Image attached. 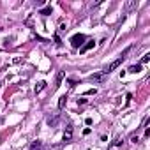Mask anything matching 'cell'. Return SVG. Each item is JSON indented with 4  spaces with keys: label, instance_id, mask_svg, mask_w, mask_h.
Wrapping results in <instances>:
<instances>
[{
    "label": "cell",
    "instance_id": "1",
    "mask_svg": "<svg viewBox=\"0 0 150 150\" xmlns=\"http://www.w3.org/2000/svg\"><path fill=\"white\" fill-rule=\"evenodd\" d=\"M131 50H132V46H127V48H125V50H124V51L118 55V58H117V60H113V62H111V64H110V65H108L104 71H103V74H108V72L115 71V69H117V67H118V65H120V64H122L125 58H127V55H129V51H131Z\"/></svg>",
    "mask_w": 150,
    "mask_h": 150
},
{
    "label": "cell",
    "instance_id": "2",
    "mask_svg": "<svg viewBox=\"0 0 150 150\" xmlns=\"http://www.w3.org/2000/svg\"><path fill=\"white\" fill-rule=\"evenodd\" d=\"M85 41H87V37L83 35V34H74L72 37H71V46L72 48H81L83 44H85Z\"/></svg>",
    "mask_w": 150,
    "mask_h": 150
},
{
    "label": "cell",
    "instance_id": "3",
    "mask_svg": "<svg viewBox=\"0 0 150 150\" xmlns=\"http://www.w3.org/2000/svg\"><path fill=\"white\" fill-rule=\"evenodd\" d=\"M72 139V124H67L65 132H64V143H69Z\"/></svg>",
    "mask_w": 150,
    "mask_h": 150
},
{
    "label": "cell",
    "instance_id": "4",
    "mask_svg": "<svg viewBox=\"0 0 150 150\" xmlns=\"http://www.w3.org/2000/svg\"><path fill=\"white\" fill-rule=\"evenodd\" d=\"M30 150H44V145H42V141H41V139H35V141H32V143H30Z\"/></svg>",
    "mask_w": 150,
    "mask_h": 150
},
{
    "label": "cell",
    "instance_id": "5",
    "mask_svg": "<svg viewBox=\"0 0 150 150\" xmlns=\"http://www.w3.org/2000/svg\"><path fill=\"white\" fill-rule=\"evenodd\" d=\"M94 46H96V42H94V41H88V42H85V44L80 48V53H87V51H88V50H92Z\"/></svg>",
    "mask_w": 150,
    "mask_h": 150
},
{
    "label": "cell",
    "instance_id": "6",
    "mask_svg": "<svg viewBox=\"0 0 150 150\" xmlns=\"http://www.w3.org/2000/svg\"><path fill=\"white\" fill-rule=\"evenodd\" d=\"M127 71H129V72H132V74H136V72H141V71H143V67H141V64H136V65H131Z\"/></svg>",
    "mask_w": 150,
    "mask_h": 150
},
{
    "label": "cell",
    "instance_id": "7",
    "mask_svg": "<svg viewBox=\"0 0 150 150\" xmlns=\"http://www.w3.org/2000/svg\"><path fill=\"white\" fill-rule=\"evenodd\" d=\"M90 80L92 81H103L104 80V74L103 72H96V74H92V76H90Z\"/></svg>",
    "mask_w": 150,
    "mask_h": 150
},
{
    "label": "cell",
    "instance_id": "8",
    "mask_svg": "<svg viewBox=\"0 0 150 150\" xmlns=\"http://www.w3.org/2000/svg\"><path fill=\"white\" fill-rule=\"evenodd\" d=\"M44 87H46V81H39V83H37V85L34 87V90H35V94H39V92H41V90H42Z\"/></svg>",
    "mask_w": 150,
    "mask_h": 150
},
{
    "label": "cell",
    "instance_id": "9",
    "mask_svg": "<svg viewBox=\"0 0 150 150\" xmlns=\"http://www.w3.org/2000/svg\"><path fill=\"white\" fill-rule=\"evenodd\" d=\"M65 103H67V96H62V97H60V101H58V110H64Z\"/></svg>",
    "mask_w": 150,
    "mask_h": 150
},
{
    "label": "cell",
    "instance_id": "10",
    "mask_svg": "<svg viewBox=\"0 0 150 150\" xmlns=\"http://www.w3.org/2000/svg\"><path fill=\"white\" fill-rule=\"evenodd\" d=\"M64 76H65L64 72H58V74H57V81H55V87H60V81L64 80Z\"/></svg>",
    "mask_w": 150,
    "mask_h": 150
},
{
    "label": "cell",
    "instance_id": "11",
    "mask_svg": "<svg viewBox=\"0 0 150 150\" xmlns=\"http://www.w3.org/2000/svg\"><path fill=\"white\" fill-rule=\"evenodd\" d=\"M51 11H53V9H51V6H50V7H44L42 11H39V14H42V16H48V14H51Z\"/></svg>",
    "mask_w": 150,
    "mask_h": 150
},
{
    "label": "cell",
    "instance_id": "12",
    "mask_svg": "<svg viewBox=\"0 0 150 150\" xmlns=\"http://www.w3.org/2000/svg\"><path fill=\"white\" fill-rule=\"evenodd\" d=\"M148 60H150V53H145V55H143V58H141V64H146Z\"/></svg>",
    "mask_w": 150,
    "mask_h": 150
},
{
    "label": "cell",
    "instance_id": "13",
    "mask_svg": "<svg viewBox=\"0 0 150 150\" xmlns=\"http://www.w3.org/2000/svg\"><path fill=\"white\" fill-rule=\"evenodd\" d=\"M57 122H58V117H55V118H48V124H50V125H57Z\"/></svg>",
    "mask_w": 150,
    "mask_h": 150
},
{
    "label": "cell",
    "instance_id": "14",
    "mask_svg": "<svg viewBox=\"0 0 150 150\" xmlns=\"http://www.w3.org/2000/svg\"><path fill=\"white\" fill-rule=\"evenodd\" d=\"M96 92H97L96 88H90V90H87V92H85V96H96Z\"/></svg>",
    "mask_w": 150,
    "mask_h": 150
},
{
    "label": "cell",
    "instance_id": "15",
    "mask_svg": "<svg viewBox=\"0 0 150 150\" xmlns=\"http://www.w3.org/2000/svg\"><path fill=\"white\" fill-rule=\"evenodd\" d=\"M131 141H132V143H138L139 139H138V136H132V138H131Z\"/></svg>",
    "mask_w": 150,
    "mask_h": 150
}]
</instances>
